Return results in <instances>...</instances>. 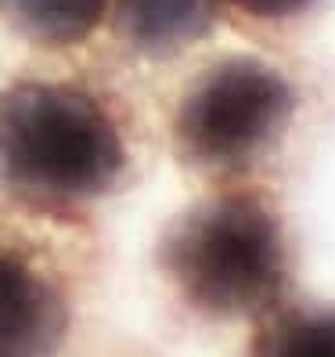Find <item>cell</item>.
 <instances>
[{"label": "cell", "mask_w": 335, "mask_h": 357, "mask_svg": "<svg viewBox=\"0 0 335 357\" xmlns=\"http://www.w3.org/2000/svg\"><path fill=\"white\" fill-rule=\"evenodd\" d=\"M72 300L58 271L29 245L0 235V357H58Z\"/></svg>", "instance_id": "obj_4"}, {"label": "cell", "mask_w": 335, "mask_h": 357, "mask_svg": "<svg viewBox=\"0 0 335 357\" xmlns=\"http://www.w3.org/2000/svg\"><path fill=\"white\" fill-rule=\"evenodd\" d=\"M130 170L119 119L94 91L18 79L0 91V192L33 213L72 217Z\"/></svg>", "instance_id": "obj_1"}, {"label": "cell", "mask_w": 335, "mask_h": 357, "mask_svg": "<svg viewBox=\"0 0 335 357\" xmlns=\"http://www.w3.org/2000/svg\"><path fill=\"white\" fill-rule=\"evenodd\" d=\"M116 36L141 58H173L220 22V0H109Z\"/></svg>", "instance_id": "obj_5"}, {"label": "cell", "mask_w": 335, "mask_h": 357, "mask_svg": "<svg viewBox=\"0 0 335 357\" xmlns=\"http://www.w3.org/2000/svg\"><path fill=\"white\" fill-rule=\"evenodd\" d=\"M299 109L292 79L256 54H227L184 87L173 152L192 174L235 181L260 170L288 137Z\"/></svg>", "instance_id": "obj_3"}, {"label": "cell", "mask_w": 335, "mask_h": 357, "mask_svg": "<svg viewBox=\"0 0 335 357\" xmlns=\"http://www.w3.org/2000/svg\"><path fill=\"white\" fill-rule=\"evenodd\" d=\"M227 4L256 22H292V18L313 15L325 0H227Z\"/></svg>", "instance_id": "obj_8"}, {"label": "cell", "mask_w": 335, "mask_h": 357, "mask_svg": "<svg viewBox=\"0 0 335 357\" xmlns=\"http://www.w3.org/2000/svg\"><path fill=\"white\" fill-rule=\"evenodd\" d=\"M249 357H335V303H281L260 318Z\"/></svg>", "instance_id": "obj_6"}, {"label": "cell", "mask_w": 335, "mask_h": 357, "mask_svg": "<svg viewBox=\"0 0 335 357\" xmlns=\"http://www.w3.org/2000/svg\"><path fill=\"white\" fill-rule=\"evenodd\" d=\"M155 264L184 307L209 321H260L296 285L288 224L260 188H227L180 209Z\"/></svg>", "instance_id": "obj_2"}, {"label": "cell", "mask_w": 335, "mask_h": 357, "mask_svg": "<svg viewBox=\"0 0 335 357\" xmlns=\"http://www.w3.org/2000/svg\"><path fill=\"white\" fill-rule=\"evenodd\" d=\"M109 0H0L4 22L36 47H76L98 26Z\"/></svg>", "instance_id": "obj_7"}]
</instances>
